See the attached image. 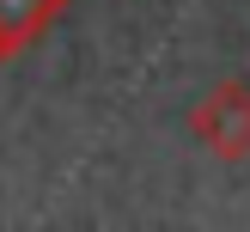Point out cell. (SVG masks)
Listing matches in <instances>:
<instances>
[{
    "mask_svg": "<svg viewBox=\"0 0 250 232\" xmlns=\"http://www.w3.org/2000/svg\"><path fill=\"white\" fill-rule=\"evenodd\" d=\"M189 141L214 153L220 165H244L250 159V80H220L189 104Z\"/></svg>",
    "mask_w": 250,
    "mask_h": 232,
    "instance_id": "6da1fadb",
    "label": "cell"
},
{
    "mask_svg": "<svg viewBox=\"0 0 250 232\" xmlns=\"http://www.w3.org/2000/svg\"><path fill=\"white\" fill-rule=\"evenodd\" d=\"M61 12H67V0H0V67L19 61L37 37H49Z\"/></svg>",
    "mask_w": 250,
    "mask_h": 232,
    "instance_id": "7a4b0ae2",
    "label": "cell"
}]
</instances>
